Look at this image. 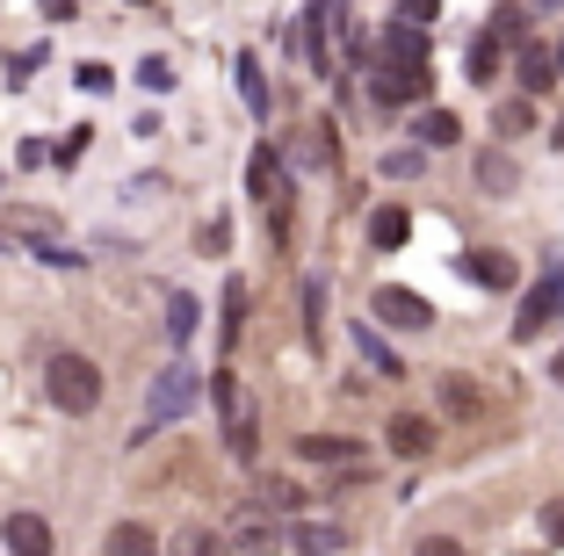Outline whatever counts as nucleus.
I'll list each match as a JSON object with an SVG mask.
<instances>
[{
  "mask_svg": "<svg viewBox=\"0 0 564 556\" xmlns=\"http://www.w3.org/2000/svg\"><path fill=\"white\" fill-rule=\"evenodd\" d=\"M44 391H51V405H58V412H95L101 405V369L87 355H51Z\"/></svg>",
  "mask_w": 564,
  "mask_h": 556,
  "instance_id": "nucleus-1",
  "label": "nucleus"
},
{
  "mask_svg": "<svg viewBox=\"0 0 564 556\" xmlns=\"http://www.w3.org/2000/svg\"><path fill=\"white\" fill-rule=\"evenodd\" d=\"M196 391H203V377L188 369V361L160 369V383H152V397H145V426H138V441H145V434H160L166 419H182V412L196 405Z\"/></svg>",
  "mask_w": 564,
  "mask_h": 556,
  "instance_id": "nucleus-2",
  "label": "nucleus"
},
{
  "mask_svg": "<svg viewBox=\"0 0 564 556\" xmlns=\"http://www.w3.org/2000/svg\"><path fill=\"white\" fill-rule=\"evenodd\" d=\"M550 318H564V261H550L543 268V282H535L529 296H521V318H514V340L529 347V340H543V326Z\"/></svg>",
  "mask_w": 564,
  "mask_h": 556,
  "instance_id": "nucleus-3",
  "label": "nucleus"
},
{
  "mask_svg": "<svg viewBox=\"0 0 564 556\" xmlns=\"http://www.w3.org/2000/svg\"><path fill=\"white\" fill-rule=\"evenodd\" d=\"M217 412H225V441H232V456L247 462L253 456V405H247V391H239V377L232 369H217Z\"/></svg>",
  "mask_w": 564,
  "mask_h": 556,
  "instance_id": "nucleus-4",
  "label": "nucleus"
},
{
  "mask_svg": "<svg viewBox=\"0 0 564 556\" xmlns=\"http://www.w3.org/2000/svg\"><path fill=\"white\" fill-rule=\"evenodd\" d=\"M369 312H377L383 318V326H405V332H420V326H427V296H413V290H399V282H383V290L377 296H369Z\"/></svg>",
  "mask_w": 564,
  "mask_h": 556,
  "instance_id": "nucleus-5",
  "label": "nucleus"
},
{
  "mask_svg": "<svg viewBox=\"0 0 564 556\" xmlns=\"http://www.w3.org/2000/svg\"><path fill=\"white\" fill-rule=\"evenodd\" d=\"M247 188H253V196H261L268 203V210H275V225H282V210H290V181H282V160H275V152H253V160H247Z\"/></svg>",
  "mask_w": 564,
  "mask_h": 556,
  "instance_id": "nucleus-6",
  "label": "nucleus"
},
{
  "mask_svg": "<svg viewBox=\"0 0 564 556\" xmlns=\"http://www.w3.org/2000/svg\"><path fill=\"white\" fill-rule=\"evenodd\" d=\"M434 87V73L427 66H377V80H369V95L391 109V101H420Z\"/></svg>",
  "mask_w": 564,
  "mask_h": 556,
  "instance_id": "nucleus-7",
  "label": "nucleus"
},
{
  "mask_svg": "<svg viewBox=\"0 0 564 556\" xmlns=\"http://www.w3.org/2000/svg\"><path fill=\"white\" fill-rule=\"evenodd\" d=\"M377 66H427V30L391 22V30L377 36Z\"/></svg>",
  "mask_w": 564,
  "mask_h": 556,
  "instance_id": "nucleus-8",
  "label": "nucleus"
},
{
  "mask_svg": "<svg viewBox=\"0 0 564 556\" xmlns=\"http://www.w3.org/2000/svg\"><path fill=\"white\" fill-rule=\"evenodd\" d=\"M557 66H564V58H557V51H550L543 44V36H529V44H521V95H550V80H557Z\"/></svg>",
  "mask_w": 564,
  "mask_h": 556,
  "instance_id": "nucleus-9",
  "label": "nucleus"
},
{
  "mask_svg": "<svg viewBox=\"0 0 564 556\" xmlns=\"http://www.w3.org/2000/svg\"><path fill=\"white\" fill-rule=\"evenodd\" d=\"M0 542H8L15 556H51V521H44V513H8Z\"/></svg>",
  "mask_w": 564,
  "mask_h": 556,
  "instance_id": "nucleus-10",
  "label": "nucleus"
},
{
  "mask_svg": "<svg viewBox=\"0 0 564 556\" xmlns=\"http://www.w3.org/2000/svg\"><path fill=\"white\" fill-rule=\"evenodd\" d=\"M464 275L485 282V290H514V253H499V246H478V253H464Z\"/></svg>",
  "mask_w": 564,
  "mask_h": 556,
  "instance_id": "nucleus-11",
  "label": "nucleus"
},
{
  "mask_svg": "<svg viewBox=\"0 0 564 556\" xmlns=\"http://www.w3.org/2000/svg\"><path fill=\"white\" fill-rule=\"evenodd\" d=\"M391 448L420 462L434 448V419H420V412H391Z\"/></svg>",
  "mask_w": 564,
  "mask_h": 556,
  "instance_id": "nucleus-12",
  "label": "nucleus"
},
{
  "mask_svg": "<svg viewBox=\"0 0 564 556\" xmlns=\"http://www.w3.org/2000/svg\"><path fill=\"white\" fill-rule=\"evenodd\" d=\"M478 188H485V196H514V188H521L514 152H478Z\"/></svg>",
  "mask_w": 564,
  "mask_h": 556,
  "instance_id": "nucleus-13",
  "label": "nucleus"
},
{
  "mask_svg": "<svg viewBox=\"0 0 564 556\" xmlns=\"http://www.w3.org/2000/svg\"><path fill=\"white\" fill-rule=\"evenodd\" d=\"M405 231H413V217H405L399 203H383V210H369V239H377L383 253H399V246H405Z\"/></svg>",
  "mask_w": 564,
  "mask_h": 556,
  "instance_id": "nucleus-14",
  "label": "nucleus"
},
{
  "mask_svg": "<svg viewBox=\"0 0 564 556\" xmlns=\"http://www.w3.org/2000/svg\"><path fill=\"white\" fill-rule=\"evenodd\" d=\"M232 549H247V556H268V549H275V521H268V513H239V527H232Z\"/></svg>",
  "mask_w": 564,
  "mask_h": 556,
  "instance_id": "nucleus-15",
  "label": "nucleus"
},
{
  "mask_svg": "<svg viewBox=\"0 0 564 556\" xmlns=\"http://www.w3.org/2000/svg\"><path fill=\"white\" fill-rule=\"evenodd\" d=\"M109 556H160V535L138 527V521H117L109 527Z\"/></svg>",
  "mask_w": 564,
  "mask_h": 556,
  "instance_id": "nucleus-16",
  "label": "nucleus"
},
{
  "mask_svg": "<svg viewBox=\"0 0 564 556\" xmlns=\"http://www.w3.org/2000/svg\"><path fill=\"white\" fill-rule=\"evenodd\" d=\"M355 347H362V361L377 369V377H405V361L383 347V332H377V326H355Z\"/></svg>",
  "mask_w": 564,
  "mask_h": 556,
  "instance_id": "nucleus-17",
  "label": "nucleus"
},
{
  "mask_svg": "<svg viewBox=\"0 0 564 556\" xmlns=\"http://www.w3.org/2000/svg\"><path fill=\"white\" fill-rule=\"evenodd\" d=\"M297 456H312V462H355L362 448H355V441H340V434H304V441H297Z\"/></svg>",
  "mask_w": 564,
  "mask_h": 556,
  "instance_id": "nucleus-18",
  "label": "nucleus"
},
{
  "mask_svg": "<svg viewBox=\"0 0 564 556\" xmlns=\"http://www.w3.org/2000/svg\"><path fill=\"white\" fill-rule=\"evenodd\" d=\"M492 44H529V8H514V0H507V8H492Z\"/></svg>",
  "mask_w": 564,
  "mask_h": 556,
  "instance_id": "nucleus-19",
  "label": "nucleus"
},
{
  "mask_svg": "<svg viewBox=\"0 0 564 556\" xmlns=\"http://www.w3.org/2000/svg\"><path fill=\"white\" fill-rule=\"evenodd\" d=\"M290 542H297L304 556H333V549H340V542H348V535H340V527H333V521H304V527H297V535H290Z\"/></svg>",
  "mask_w": 564,
  "mask_h": 556,
  "instance_id": "nucleus-20",
  "label": "nucleus"
},
{
  "mask_svg": "<svg viewBox=\"0 0 564 556\" xmlns=\"http://www.w3.org/2000/svg\"><path fill=\"white\" fill-rule=\"evenodd\" d=\"M420 145H434V152H442V145H456V138H464V123H456V116H448V109H427V116H420Z\"/></svg>",
  "mask_w": 564,
  "mask_h": 556,
  "instance_id": "nucleus-21",
  "label": "nucleus"
},
{
  "mask_svg": "<svg viewBox=\"0 0 564 556\" xmlns=\"http://www.w3.org/2000/svg\"><path fill=\"white\" fill-rule=\"evenodd\" d=\"M239 95H247L253 116H268V80H261V58L253 51H239Z\"/></svg>",
  "mask_w": 564,
  "mask_h": 556,
  "instance_id": "nucleus-22",
  "label": "nucleus"
},
{
  "mask_svg": "<svg viewBox=\"0 0 564 556\" xmlns=\"http://www.w3.org/2000/svg\"><path fill=\"white\" fill-rule=\"evenodd\" d=\"M174 556H232V542L210 535V527H182V535H174Z\"/></svg>",
  "mask_w": 564,
  "mask_h": 556,
  "instance_id": "nucleus-23",
  "label": "nucleus"
},
{
  "mask_svg": "<svg viewBox=\"0 0 564 556\" xmlns=\"http://www.w3.org/2000/svg\"><path fill=\"white\" fill-rule=\"evenodd\" d=\"M470 80H478V87L499 80V44H492V36H478V44H470Z\"/></svg>",
  "mask_w": 564,
  "mask_h": 556,
  "instance_id": "nucleus-24",
  "label": "nucleus"
},
{
  "mask_svg": "<svg viewBox=\"0 0 564 556\" xmlns=\"http://www.w3.org/2000/svg\"><path fill=\"white\" fill-rule=\"evenodd\" d=\"M239 326H247V282H225V347L239 340Z\"/></svg>",
  "mask_w": 564,
  "mask_h": 556,
  "instance_id": "nucleus-25",
  "label": "nucleus"
},
{
  "mask_svg": "<svg viewBox=\"0 0 564 556\" xmlns=\"http://www.w3.org/2000/svg\"><path fill=\"white\" fill-rule=\"evenodd\" d=\"M529 123H535L529 95H514V101H499V131H507V138H521V131H529Z\"/></svg>",
  "mask_w": 564,
  "mask_h": 556,
  "instance_id": "nucleus-26",
  "label": "nucleus"
},
{
  "mask_svg": "<svg viewBox=\"0 0 564 556\" xmlns=\"http://www.w3.org/2000/svg\"><path fill=\"white\" fill-rule=\"evenodd\" d=\"M166 332H174V340L196 332V296H174V304H166Z\"/></svg>",
  "mask_w": 564,
  "mask_h": 556,
  "instance_id": "nucleus-27",
  "label": "nucleus"
},
{
  "mask_svg": "<svg viewBox=\"0 0 564 556\" xmlns=\"http://www.w3.org/2000/svg\"><path fill=\"white\" fill-rule=\"evenodd\" d=\"M297 160H304V166H333V131H304Z\"/></svg>",
  "mask_w": 564,
  "mask_h": 556,
  "instance_id": "nucleus-28",
  "label": "nucleus"
},
{
  "mask_svg": "<svg viewBox=\"0 0 564 556\" xmlns=\"http://www.w3.org/2000/svg\"><path fill=\"white\" fill-rule=\"evenodd\" d=\"M138 87H145V95H166V87H174V66H166V58H145V66H138Z\"/></svg>",
  "mask_w": 564,
  "mask_h": 556,
  "instance_id": "nucleus-29",
  "label": "nucleus"
},
{
  "mask_svg": "<svg viewBox=\"0 0 564 556\" xmlns=\"http://www.w3.org/2000/svg\"><path fill=\"white\" fill-rule=\"evenodd\" d=\"M0 225H8V231H36V239H51V217H44V210H0Z\"/></svg>",
  "mask_w": 564,
  "mask_h": 556,
  "instance_id": "nucleus-30",
  "label": "nucleus"
},
{
  "mask_svg": "<svg viewBox=\"0 0 564 556\" xmlns=\"http://www.w3.org/2000/svg\"><path fill=\"white\" fill-rule=\"evenodd\" d=\"M399 8H405V15H399V22H413V30H427V22H434V15H442V0H399Z\"/></svg>",
  "mask_w": 564,
  "mask_h": 556,
  "instance_id": "nucleus-31",
  "label": "nucleus"
},
{
  "mask_svg": "<svg viewBox=\"0 0 564 556\" xmlns=\"http://www.w3.org/2000/svg\"><path fill=\"white\" fill-rule=\"evenodd\" d=\"M80 87H87V95H109V87H117V73H109V66H80Z\"/></svg>",
  "mask_w": 564,
  "mask_h": 556,
  "instance_id": "nucleus-32",
  "label": "nucleus"
},
{
  "mask_svg": "<svg viewBox=\"0 0 564 556\" xmlns=\"http://www.w3.org/2000/svg\"><path fill=\"white\" fill-rule=\"evenodd\" d=\"M543 535L564 542V499H550V506H543Z\"/></svg>",
  "mask_w": 564,
  "mask_h": 556,
  "instance_id": "nucleus-33",
  "label": "nucleus"
},
{
  "mask_svg": "<svg viewBox=\"0 0 564 556\" xmlns=\"http://www.w3.org/2000/svg\"><path fill=\"white\" fill-rule=\"evenodd\" d=\"M448 412H464V419L478 412V397H470V383H448Z\"/></svg>",
  "mask_w": 564,
  "mask_h": 556,
  "instance_id": "nucleus-34",
  "label": "nucleus"
},
{
  "mask_svg": "<svg viewBox=\"0 0 564 556\" xmlns=\"http://www.w3.org/2000/svg\"><path fill=\"white\" fill-rule=\"evenodd\" d=\"M383 174H399V181L420 174V152H391V160H383Z\"/></svg>",
  "mask_w": 564,
  "mask_h": 556,
  "instance_id": "nucleus-35",
  "label": "nucleus"
},
{
  "mask_svg": "<svg viewBox=\"0 0 564 556\" xmlns=\"http://www.w3.org/2000/svg\"><path fill=\"white\" fill-rule=\"evenodd\" d=\"M36 8H44L51 22H73V15H80V8H73V0H36Z\"/></svg>",
  "mask_w": 564,
  "mask_h": 556,
  "instance_id": "nucleus-36",
  "label": "nucleus"
},
{
  "mask_svg": "<svg viewBox=\"0 0 564 556\" xmlns=\"http://www.w3.org/2000/svg\"><path fill=\"white\" fill-rule=\"evenodd\" d=\"M420 556H464V549H456V542H442V535H427V542H420Z\"/></svg>",
  "mask_w": 564,
  "mask_h": 556,
  "instance_id": "nucleus-37",
  "label": "nucleus"
},
{
  "mask_svg": "<svg viewBox=\"0 0 564 556\" xmlns=\"http://www.w3.org/2000/svg\"><path fill=\"white\" fill-rule=\"evenodd\" d=\"M550 377H557V383H564V355H557V361H550Z\"/></svg>",
  "mask_w": 564,
  "mask_h": 556,
  "instance_id": "nucleus-38",
  "label": "nucleus"
},
{
  "mask_svg": "<svg viewBox=\"0 0 564 556\" xmlns=\"http://www.w3.org/2000/svg\"><path fill=\"white\" fill-rule=\"evenodd\" d=\"M557 8H564V0H557Z\"/></svg>",
  "mask_w": 564,
  "mask_h": 556,
  "instance_id": "nucleus-39",
  "label": "nucleus"
}]
</instances>
